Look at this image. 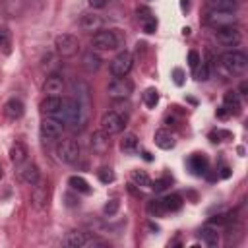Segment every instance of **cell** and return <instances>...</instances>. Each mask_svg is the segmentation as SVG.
I'll use <instances>...</instances> for the list:
<instances>
[{
  "label": "cell",
  "instance_id": "6da1fadb",
  "mask_svg": "<svg viewBox=\"0 0 248 248\" xmlns=\"http://www.w3.org/2000/svg\"><path fill=\"white\" fill-rule=\"evenodd\" d=\"M87 110L89 107L79 103L76 97H68L62 99L60 110L54 114V118H58L62 124H68L72 130H81L87 122Z\"/></svg>",
  "mask_w": 248,
  "mask_h": 248
},
{
  "label": "cell",
  "instance_id": "7a4b0ae2",
  "mask_svg": "<svg viewBox=\"0 0 248 248\" xmlns=\"http://www.w3.org/2000/svg\"><path fill=\"white\" fill-rule=\"evenodd\" d=\"M221 68L223 72H227L229 76H236L242 74L248 68V58L244 52L240 50H229L221 56Z\"/></svg>",
  "mask_w": 248,
  "mask_h": 248
},
{
  "label": "cell",
  "instance_id": "3957f363",
  "mask_svg": "<svg viewBox=\"0 0 248 248\" xmlns=\"http://www.w3.org/2000/svg\"><path fill=\"white\" fill-rule=\"evenodd\" d=\"M54 48L62 58H72L79 50V41H78V37H74L70 33H60L54 39Z\"/></svg>",
  "mask_w": 248,
  "mask_h": 248
},
{
  "label": "cell",
  "instance_id": "277c9868",
  "mask_svg": "<svg viewBox=\"0 0 248 248\" xmlns=\"http://www.w3.org/2000/svg\"><path fill=\"white\" fill-rule=\"evenodd\" d=\"M93 48L97 50H114L120 46V39L114 31L110 29H99L97 33H93V41H91Z\"/></svg>",
  "mask_w": 248,
  "mask_h": 248
},
{
  "label": "cell",
  "instance_id": "5b68a950",
  "mask_svg": "<svg viewBox=\"0 0 248 248\" xmlns=\"http://www.w3.org/2000/svg\"><path fill=\"white\" fill-rule=\"evenodd\" d=\"M132 66H134V56H132V52L122 50V52H118V54L110 60V74H112L114 78H126V76L130 74Z\"/></svg>",
  "mask_w": 248,
  "mask_h": 248
},
{
  "label": "cell",
  "instance_id": "8992f818",
  "mask_svg": "<svg viewBox=\"0 0 248 248\" xmlns=\"http://www.w3.org/2000/svg\"><path fill=\"white\" fill-rule=\"evenodd\" d=\"M56 157L66 163V165H74L79 159V145L76 140H62L56 145Z\"/></svg>",
  "mask_w": 248,
  "mask_h": 248
},
{
  "label": "cell",
  "instance_id": "52a82bcc",
  "mask_svg": "<svg viewBox=\"0 0 248 248\" xmlns=\"http://www.w3.org/2000/svg\"><path fill=\"white\" fill-rule=\"evenodd\" d=\"M132 91H134V83L126 78H114L107 87V93L110 99H128Z\"/></svg>",
  "mask_w": 248,
  "mask_h": 248
},
{
  "label": "cell",
  "instance_id": "ba28073f",
  "mask_svg": "<svg viewBox=\"0 0 248 248\" xmlns=\"http://www.w3.org/2000/svg\"><path fill=\"white\" fill-rule=\"evenodd\" d=\"M124 118L116 112V110H108L101 116V130L108 136H114V134H120L124 130Z\"/></svg>",
  "mask_w": 248,
  "mask_h": 248
},
{
  "label": "cell",
  "instance_id": "9c48e42d",
  "mask_svg": "<svg viewBox=\"0 0 248 248\" xmlns=\"http://www.w3.org/2000/svg\"><path fill=\"white\" fill-rule=\"evenodd\" d=\"M215 39L217 43H221L223 46H236L242 39L240 31L234 25H225V27H217L215 31Z\"/></svg>",
  "mask_w": 248,
  "mask_h": 248
},
{
  "label": "cell",
  "instance_id": "30bf717a",
  "mask_svg": "<svg viewBox=\"0 0 248 248\" xmlns=\"http://www.w3.org/2000/svg\"><path fill=\"white\" fill-rule=\"evenodd\" d=\"M41 136L45 140H58L62 136V130H64V124L54 118V116H45L43 122H41Z\"/></svg>",
  "mask_w": 248,
  "mask_h": 248
},
{
  "label": "cell",
  "instance_id": "8fae6325",
  "mask_svg": "<svg viewBox=\"0 0 248 248\" xmlns=\"http://www.w3.org/2000/svg\"><path fill=\"white\" fill-rule=\"evenodd\" d=\"M205 21L213 27H225V25H232L236 21V16L234 12H215V10H209Z\"/></svg>",
  "mask_w": 248,
  "mask_h": 248
},
{
  "label": "cell",
  "instance_id": "7c38bea8",
  "mask_svg": "<svg viewBox=\"0 0 248 248\" xmlns=\"http://www.w3.org/2000/svg\"><path fill=\"white\" fill-rule=\"evenodd\" d=\"M17 174H19V180L29 184V186H35L41 180V174H39V169L35 163H21Z\"/></svg>",
  "mask_w": 248,
  "mask_h": 248
},
{
  "label": "cell",
  "instance_id": "4fadbf2b",
  "mask_svg": "<svg viewBox=\"0 0 248 248\" xmlns=\"http://www.w3.org/2000/svg\"><path fill=\"white\" fill-rule=\"evenodd\" d=\"M62 91H64V78L60 74L46 76V79L43 83V93L45 95H56V97H60Z\"/></svg>",
  "mask_w": 248,
  "mask_h": 248
},
{
  "label": "cell",
  "instance_id": "5bb4252c",
  "mask_svg": "<svg viewBox=\"0 0 248 248\" xmlns=\"http://www.w3.org/2000/svg\"><path fill=\"white\" fill-rule=\"evenodd\" d=\"M108 147H110V136L105 134L103 130L93 132V136H91V149H93V153L95 155H105L108 151Z\"/></svg>",
  "mask_w": 248,
  "mask_h": 248
},
{
  "label": "cell",
  "instance_id": "9a60e30c",
  "mask_svg": "<svg viewBox=\"0 0 248 248\" xmlns=\"http://www.w3.org/2000/svg\"><path fill=\"white\" fill-rule=\"evenodd\" d=\"M31 203L35 209H45L46 203H48V188L45 184H41V180L33 186V192H31Z\"/></svg>",
  "mask_w": 248,
  "mask_h": 248
},
{
  "label": "cell",
  "instance_id": "2e32d148",
  "mask_svg": "<svg viewBox=\"0 0 248 248\" xmlns=\"http://www.w3.org/2000/svg\"><path fill=\"white\" fill-rule=\"evenodd\" d=\"M138 19H140V25L145 33H155L157 19H155V16L151 14L149 8H138Z\"/></svg>",
  "mask_w": 248,
  "mask_h": 248
},
{
  "label": "cell",
  "instance_id": "e0dca14e",
  "mask_svg": "<svg viewBox=\"0 0 248 248\" xmlns=\"http://www.w3.org/2000/svg\"><path fill=\"white\" fill-rule=\"evenodd\" d=\"M79 27L83 29V31H87V33H97L101 27H103V17L99 16V14H83L81 16V19H79Z\"/></svg>",
  "mask_w": 248,
  "mask_h": 248
},
{
  "label": "cell",
  "instance_id": "ac0fdd59",
  "mask_svg": "<svg viewBox=\"0 0 248 248\" xmlns=\"http://www.w3.org/2000/svg\"><path fill=\"white\" fill-rule=\"evenodd\" d=\"M23 112H25V105H23L19 99L12 97V99L6 101V105H4V114H6V118L17 120V118L23 116Z\"/></svg>",
  "mask_w": 248,
  "mask_h": 248
},
{
  "label": "cell",
  "instance_id": "d6986e66",
  "mask_svg": "<svg viewBox=\"0 0 248 248\" xmlns=\"http://www.w3.org/2000/svg\"><path fill=\"white\" fill-rule=\"evenodd\" d=\"M60 105H62V99L56 97V95H45V99L41 101L39 108L45 116H54L58 110H60Z\"/></svg>",
  "mask_w": 248,
  "mask_h": 248
},
{
  "label": "cell",
  "instance_id": "ffe728a7",
  "mask_svg": "<svg viewBox=\"0 0 248 248\" xmlns=\"http://www.w3.org/2000/svg\"><path fill=\"white\" fill-rule=\"evenodd\" d=\"M87 238H89V234L83 232V231H70L64 236V246H68V248H85Z\"/></svg>",
  "mask_w": 248,
  "mask_h": 248
},
{
  "label": "cell",
  "instance_id": "44dd1931",
  "mask_svg": "<svg viewBox=\"0 0 248 248\" xmlns=\"http://www.w3.org/2000/svg\"><path fill=\"white\" fill-rule=\"evenodd\" d=\"M188 167L194 174H205L209 163H207V157L203 153H194V155L188 157Z\"/></svg>",
  "mask_w": 248,
  "mask_h": 248
},
{
  "label": "cell",
  "instance_id": "7402d4cb",
  "mask_svg": "<svg viewBox=\"0 0 248 248\" xmlns=\"http://www.w3.org/2000/svg\"><path fill=\"white\" fill-rule=\"evenodd\" d=\"M200 238H202L209 248H213V246H217V242H219V232H217V229H215L213 225H205V227L200 229Z\"/></svg>",
  "mask_w": 248,
  "mask_h": 248
},
{
  "label": "cell",
  "instance_id": "603a6c76",
  "mask_svg": "<svg viewBox=\"0 0 248 248\" xmlns=\"http://www.w3.org/2000/svg\"><path fill=\"white\" fill-rule=\"evenodd\" d=\"M153 140H155V145L161 149H172L174 147V136L167 130H157Z\"/></svg>",
  "mask_w": 248,
  "mask_h": 248
},
{
  "label": "cell",
  "instance_id": "cb8c5ba5",
  "mask_svg": "<svg viewBox=\"0 0 248 248\" xmlns=\"http://www.w3.org/2000/svg\"><path fill=\"white\" fill-rule=\"evenodd\" d=\"M205 4L209 10H215V12H234L238 6L236 0H205Z\"/></svg>",
  "mask_w": 248,
  "mask_h": 248
},
{
  "label": "cell",
  "instance_id": "d4e9b609",
  "mask_svg": "<svg viewBox=\"0 0 248 248\" xmlns=\"http://www.w3.org/2000/svg\"><path fill=\"white\" fill-rule=\"evenodd\" d=\"M10 159H12L14 165L25 163V159H27V147H25L21 141H16V143L10 147Z\"/></svg>",
  "mask_w": 248,
  "mask_h": 248
},
{
  "label": "cell",
  "instance_id": "484cf974",
  "mask_svg": "<svg viewBox=\"0 0 248 248\" xmlns=\"http://www.w3.org/2000/svg\"><path fill=\"white\" fill-rule=\"evenodd\" d=\"M81 66H83L87 72H97V70L101 68V56L95 54L93 50H89V52H85V54L81 56Z\"/></svg>",
  "mask_w": 248,
  "mask_h": 248
},
{
  "label": "cell",
  "instance_id": "4316f807",
  "mask_svg": "<svg viewBox=\"0 0 248 248\" xmlns=\"http://www.w3.org/2000/svg\"><path fill=\"white\" fill-rule=\"evenodd\" d=\"M223 107L232 114L240 112V99H238V93L236 91H227L225 97H223Z\"/></svg>",
  "mask_w": 248,
  "mask_h": 248
},
{
  "label": "cell",
  "instance_id": "83f0119b",
  "mask_svg": "<svg viewBox=\"0 0 248 248\" xmlns=\"http://www.w3.org/2000/svg\"><path fill=\"white\" fill-rule=\"evenodd\" d=\"M68 186H70L74 192H79V194H91V186H89V182H87L83 176H78V174L70 176V178H68Z\"/></svg>",
  "mask_w": 248,
  "mask_h": 248
},
{
  "label": "cell",
  "instance_id": "f1b7e54d",
  "mask_svg": "<svg viewBox=\"0 0 248 248\" xmlns=\"http://www.w3.org/2000/svg\"><path fill=\"white\" fill-rule=\"evenodd\" d=\"M161 202H163V205H165V211H178V209L182 207V203H184L178 194H169V196H165Z\"/></svg>",
  "mask_w": 248,
  "mask_h": 248
},
{
  "label": "cell",
  "instance_id": "f546056e",
  "mask_svg": "<svg viewBox=\"0 0 248 248\" xmlns=\"http://www.w3.org/2000/svg\"><path fill=\"white\" fill-rule=\"evenodd\" d=\"M120 149L124 153H134L138 149V136L136 134H126L120 141Z\"/></svg>",
  "mask_w": 248,
  "mask_h": 248
},
{
  "label": "cell",
  "instance_id": "4dcf8cb0",
  "mask_svg": "<svg viewBox=\"0 0 248 248\" xmlns=\"http://www.w3.org/2000/svg\"><path fill=\"white\" fill-rule=\"evenodd\" d=\"M143 103H145V107L155 108V105L159 103V91H157L155 87L145 89V93H143Z\"/></svg>",
  "mask_w": 248,
  "mask_h": 248
},
{
  "label": "cell",
  "instance_id": "1f68e13d",
  "mask_svg": "<svg viewBox=\"0 0 248 248\" xmlns=\"http://www.w3.org/2000/svg\"><path fill=\"white\" fill-rule=\"evenodd\" d=\"M132 180H134V184H138V186H143V188L151 186L149 174H147L145 170H132Z\"/></svg>",
  "mask_w": 248,
  "mask_h": 248
},
{
  "label": "cell",
  "instance_id": "d6a6232c",
  "mask_svg": "<svg viewBox=\"0 0 248 248\" xmlns=\"http://www.w3.org/2000/svg\"><path fill=\"white\" fill-rule=\"evenodd\" d=\"M147 211H149L151 215H155V217H161V215H165V213H167V211H165V205H163V202H161V200H153V202H149Z\"/></svg>",
  "mask_w": 248,
  "mask_h": 248
},
{
  "label": "cell",
  "instance_id": "836d02e7",
  "mask_svg": "<svg viewBox=\"0 0 248 248\" xmlns=\"http://www.w3.org/2000/svg\"><path fill=\"white\" fill-rule=\"evenodd\" d=\"M194 70H196V74H194V76H196V79H198V81H205V79L209 78V66H207L205 62H200Z\"/></svg>",
  "mask_w": 248,
  "mask_h": 248
},
{
  "label": "cell",
  "instance_id": "e575fe53",
  "mask_svg": "<svg viewBox=\"0 0 248 248\" xmlns=\"http://www.w3.org/2000/svg\"><path fill=\"white\" fill-rule=\"evenodd\" d=\"M170 182H172V180H170L169 176H163V178H157L151 188H153L155 192H163V190H167V188L170 186Z\"/></svg>",
  "mask_w": 248,
  "mask_h": 248
},
{
  "label": "cell",
  "instance_id": "d590c367",
  "mask_svg": "<svg viewBox=\"0 0 248 248\" xmlns=\"http://www.w3.org/2000/svg\"><path fill=\"white\" fill-rule=\"evenodd\" d=\"M118 207H120V203H118V200H110L108 203H105V207H103V213H105L107 217H112V215H116V211H118Z\"/></svg>",
  "mask_w": 248,
  "mask_h": 248
},
{
  "label": "cell",
  "instance_id": "8d00e7d4",
  "mask_svg": "<svg viewBox=\"0 0 248 248\" xmlns=\"http://www.w3.org/2000/svg\"><path fill=\"white\" fill-rule=\"evenodd\" d=\"M0 48H4L6 52H10V33L0 27Z\"/></svg>",
  "mask_w": 248,
  "mask_h": 248
},
{
  "label": "cell",
  "instance_id": "74e56055",
  "mask_svg": "<svg viewBox=\"0 0 248 248\" xmlns=\"http://www.w3.org/2000/svg\"><path fill=\"white\" fill-rule=\"evenodd\" d=\"M99 178H101V182H105V184H108V182H112L114 180V172L110 170V169H101L99 170Z\"/></svg>",
  "mask_w": 248,
  "mask_h": 248
},
{
  "label": "cell",
  "instance_id": "f35d334b",
  "mask_svg": "<svg viewBox=\"0 0 248 248\" xmlns=\"http://www.w3.org/2000/svg\"><path fill=\"white\" fill-rule=\"evenodd\" d=\"M200 62H202L200 54H198L196 50H190V52H188V64H190V68H196Z\"/></svg>",
  "mask_w": 248,
  "mask_h": 248
},
{
  "label": "cell",
  "instance_id": "ab89813d",
  "mask_svg": "<svg viewBox=\"0 0 248 248\" xmlns=\"http://www.w3.org/2000/svg\"><path fill=\"white\" fill-rule=\"evenodd\" d=\"M172 78H174V83H176V85H182V83H184V79H182L184 74H182L180 68H174V70H172Z\"/></svg>",
  "mask_w": 248,
  "mask_h": 248
},
{
  "label": "cell",
  "instance_id": "60d3db41",
  "mask_svg": "<svg viewBox=\"0 0 248 248\" xmlns=\"http://www.w3.org/2000/svg\"><path fill=\"white\" fill-rule=\"evenodd\" d=\"M107 4V0H89V6H93V8H103Z\"/></svg>",
  "mask_w": 248,
  "mask_h": 248
},
{
  "label": "cell",
  "instance_id": "b9f144b4",
  "mask_svg": "<svg viewBox=\"0 0 248 248\" xmlns=\"http://www.w3.org/2000/svg\"><path fill=\"white\" fill-rule=\"evenodd\" d=\"M229 114H231V112H229V110H227V108H225V107H221V108H219V110H217V116H219V118H227V116H229Z\"/></svg>",
  "mask_w": 248,
  "mask_h": 248
},
{
  "label": "cell",
  "instance_id": "7bdbcfd3",
  "mask_svg": "<svg viewBox=\"0 0 248 248\" xmlns=\"http://www.w3.org/2000/svg\"><path fill=\"white\" fill-rule=\"evenodd\" d=\"M64 200H66V205H76V200L70 194H64Z\"/></svg>",
  "mask_w": 248,
  "mask_h": 248
},
{
  "label": "cell",
  "instance_id": "ee69618b",
  "mask_svg": "<svg viewBox=\"0 0 248 248\" xmlns=\"http://www.w3.org/2000/svg\"><path fill=\"white\" fill-rule=\"evenodd\" d=\"M246 87H248L246 81H242V83H240V93H242V95H246Z\"/></svg>",
  "mask_w": 248,
  "mask_h": 248
},
{
  "label": "cell",
  "instance_id": "f6af8a7d",
  "mask_svg": "<svg viewBox=\"0 0 248 248\" xmlns=\"http://www.w3.org/2000/svg\"><path fill=\"white\" fill-rule=\"evenodd\" d=\"M143 159H147V161H151V155H149L147 151H143Z\"/></svg>",
  "mask_w": 248,
  "mask_h": 248
},
{
  "label": "cell",
  "instance_id": "bcb514c9",
  "mask_svg": "<svg viewBox=\"0 0 248 248\" xmlns=\"http://www.w3.org/2000/svg\"><path fill=\"white\" fill-rule=\"evenodd\" d=\"M2 176H4V170H2V163H0V180H2Z\"/></svg>",
  "mask_w": 248,
  "mask_h": 248
}]
</instances>
